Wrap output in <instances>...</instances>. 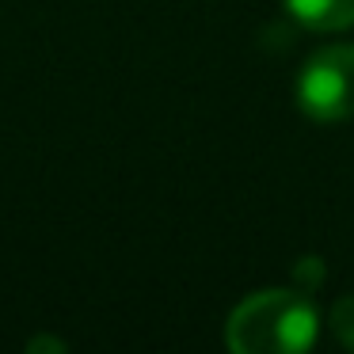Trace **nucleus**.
<instances>
[{
    "instance_id": "5",
    "label": "nucleus",
    "mask_w": 354,
    "mask_h": 354,
    "mask_svg": "<svg viewBox=\"0 0 354 354\" xmlns=\"http://www.w3.org/2000/svg\"><path fill=\"white\" fill-rule=\"evenodd\" d=\"M27 351H65V343L62 339H31Z\"/></svg>"
},
{
    "instance_id": "3",
    "label": "nucleus",
    "mask_w": 354,
    "mask_h": 354,
    "mask_svg": "<svg viewBox=\"0 0 354 354\" xmlns=\"http://www.w3.org/2000/svg\"><path fill=\"white\" fill-rule=\"evenodd\" d=\"M286 8L297 24L313 27V31L354 27V0H286Z\"/></svg>"
},
{
    "instance_id": "2",
    "label": "nucleus",
    "mask_w": 354,
    "mask_h": 354,
    "mask_svg": "<svg viewBox=\"0 0 354 354\" xmlns=\"http://www.w3.org/2000/svg\"><path fill=\"white\" fill-rule=\"evenodd\" d=\"M297 103L316 122H343L354 115V46H324L297 77Z\"/></svg>"
},
{
    "instance_id": "1",
    "label": "nucleus",
    "mask_w": 354,
    "mask_h": 354,
    "mask_svg": "<svg viewBox=\"0 0 354 354\" xmlns=\"http://www.w3.org/2000/svg\"><path fill=\"white\" fill-rule=\"evenodd\" d=\"M316 308L305 293L263 290L244 297L229 316L225 343L236 354H293L313 346Z\"/></svg>"
},
{
    "instance_id": "4",
    "label": "nucleus",
    "mask_w": 354,
    "mask_h": 354,
    "mask_svg": "<svg viewBox=\"0 0 354 354\" xmlns=\"http://www.w3.org/2000/svg\"><path fill=\"white\" fill-rule=\"evenodd\" d=\"M331 331H335L339 343L354 351V293L335 301V308H331Z\"/></svg>"
}]
</instances>
